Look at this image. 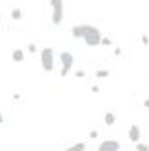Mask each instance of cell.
<instances>
[{
	"label": "cell",
	"instance_id": "cell-15",
	"mask_svg": "<svg viewBox=\"0 0 149 151\" xmlns=\"http://www.w3.org/2000/svg\"><path fill=\"white\" fill-rule=\"evenodd\" d=\"M74 77H77V78H84L86 73H84V71H74Z\"/></svg>",
	"mask_w": 149,
	"mask_h": 151
},
{
	"label": "cell",
	"instance_id": "cell-18",
	"mask_svg": "<svg viewBox=\"0 0 149 151\" xmlns=\"http://www.w3.org/2000/svg\"><path fill=\"white\" fill-rule=\"evenodd\" d=\"M143 107H147V109H149V98H145V100H143Z\"/></svg>",
	"mask_w": 149,
	"mask_h": 151
},
{
	"label": "cell",
	"instance_id": "cell-14",
	"mask_svg": "<svg viewBox=\"0 0 149 151\" xmlns=\"http://www.w3.org/2000/svg\"><path fill=\"white\" fill-rule=\"evenodd\" d=\"M140 40H142L143 46H149V37H147V35H142V37H140Z\"/></svg>",
	"mask_w": 149,
	"mask_h": 151
},
{
	"label": "cell",
	"instance_id": "cell-4",
	"mask_svg": "<svg viewBox=\"0 0 149 151\" xmlns=\"http://www.w3.org/2000/svg\"><path fill=\"white\" fill-rule=\"evenodd\" d=\"M59 61H61V77H67L69 73H71V69H73V63H74V58H73V54L71 52H61V55H59Z\"/></svg>",
	"mask_w": 149,
	"mask_h": 151
},
{
	"label": "cell",
	"instance_id": "cell-19",
	"mask_svg": "<svg viewBox=\"0 0 149 151\" xmlns=\"http://www.w3.org/2000/svg\"><path fill=\"white\" fill-rule=\"evenodd\" d=\"M2 122H4V115L0 113V124H2Z\"/></svg>",
	"mask_w": 149,
	"mask_h": 151
},
{
	"label": "cell",
	"instance_id": "cell-6",
	"mask_svg": "<svg viewBox=\"0 0 149 151\" xmlns=\"http://www.w3.org/2000/svg\"><path fill=\"white\" fill-rule=\"evenodd\" d=\"M140 138H142V128L138 124H130V128H128V140L132 144H138Z\"/></svg>",
	"mask_w": 149,
	"mask_h": 151
},
{
	"label": "cell",
	"instance_id": "cell-17",
	"mask_svg": "<svg viewBox=\"0 0 149 151\" xmlns=\"http://www.w3.org/2000/svg\"><path fill=\"white\" fill-rule=\"evenodd\" d=\"M27 50H29L31 54H37V46H34V44H29V48H27Z\"/></svg>",
	"mask_w": 149,
	"mask_h": 151
},
{
	"label": "cell",
	"instance_id": "cell-3",
	"mask_svg": "<svg viewBox=\"0 0 149 151\" xmlns=\"http://www.w3.org/2000/svg\"><path fill=\"white\" fill-rule=\"evenodd\" d=\"M50 6H52V23L61 25V21H63V0H50Z\"/></svg>",
	"mask_w": 149,
	"mask_h": 151
},
{
	"label": "cell",
	"instance_id": "cell-8",
	"mask_svg": "<svg viewBox=\"0 0 149 151\" xmlns=\"http://www.w3.org/2000/svg\"><path fill=\"white\" fill-rule=\"evenodd\" d=\"M115 121H117V117H115V113H113V111H107V113L103 115V122L107 126H113V124H115Z\"/></svg>",
	"mask_w": 149,
	"mask_h": 151
},
{
	"label": "cell",
	"instance_id": "cell-1",
	"mask_svg": "<svg viewBox=\"0 0 149 151\" xmlns=\"http://www.w3.org/2000/svg\"><path fill=\"white\" fill-rule=\"evenodd\" d=\"M71 35L74 38H84V42L90 46V48L100 46L101 37H103V35L100 33V29L94 27V25H74L71 29Z\"/></svg>",
	"mask_w": 149,
	"mask_h": 151
},
{
	"label": "cell",
	"instance_id": "cell-20",
	"mask_svg": "<svg viewBox=\"0 0 149 151\" xmlns=\"http://www.w3.org/2000/svg\"><path fill=\"white\" fill-rule=\"evenodd\" d=\"M0 23H2V15H0Z\"/></svg>",
	"mask_w": 149,
	"mask_h": 151
},
{
	"label": "cell",
	"instance_id": "cell-5",
	"mask_svg": "<svg viewBox=\"0 0 149 151\" xmlns=\"http://www.w3.org/2000/svg\"><path fill=\"white\" fill-rule=\"evenodd\" d=\"M119 149H120L119 140H103L97 145V151H119Z\"/></svg>",
	"mask_w": 149,
	"mask_h": 151
},
{
	"label": "cell",
	"instance_id": "cell-9",
	"mask_svg": "<svg viewBox=\"0 0 149 151\" xmlns=\"http://www.w3.org/2000/svg\"><path fill=\"white\" fill-rule=\"evenodd\" d=\"M84 149H86V144L84 142H78V144H74V145H71V147H67L63 151H84Z\"/></svg>",
	"mask_w": 149,
	"mask_h": 151
},
{
	"label": "cell",
	"instance_id": "cell-16",
	"mask_svg": "<svg viewBox=\"0 0 149 151\" xmlns=\"http://www.w3.org/2000/svg\"><path fill=\"white\" fill-rule=\"evenodd\" d=\"M97 136H100L97 130H92V132H90V140H97Z\"/></svg>",
	"mask_w": 149,
	"mask_h": 151
},
{
	"label": "cell",
	"instance_id": "cell-13",
	"mask_svg": "<svg viewBox=\"0 0 149 151\" xmlns=\"http://www.w3.org/2000/svg\"><path fill=\"white\" fill-rule=\"evenodd\" d=\"M100 44H101V46H111L113 40H111L109 37H101V42H100Z\"/></svg>",
	"mask_w": 149,
	"mask_h": 151
},
{
	"label": "cell",
	"instance_id": "cell-10",
	"mask_svg": "<svg viewBox=\"0 0 149 151\" xmlns=\"http://www.w3.org/2000/svg\"><path fill=\"white\" fill-rule=\"evenodd\" d=\"M109 75H111V73H109L107 69H97L96 71V78H107Z\"/></svg>",
	"mask_w": 149,
	"mask_h": 151
},
{
	"label": "cell",
	"instance_id": "cell-7",
	"mask_svg": "<svg viewBox=\"0 0 149 151\" xmlns=\"http://www.w3.org/2000/svg\"><path fill=\"white\" fill-rule=\"evenodd\" d=\"M11 59H14L15 63H21L23 59H25V52H23L21 48H15L14 52H11Z\"/></svg>",
	"mask_w": 149,
	"mask_h": 151
},
{
	"label": "cell",
	"instance_id": "cell-12",
	"mask_svg": "<svg viewBox=\"0 0 149 151\" xmlns=\"http://www.w3.org/2000/svg\"><path fill=\"white\" fill-rule=\"evenodd\" d=\"M136 151H149V144H142V142H138V144H136Z\"/></svg>",
	"mask_w": 149,
	"mask_h": 151
},
{
	"label": "cell",
	"instance_id": "cell-11",
	"mask_svg": "<svg viewBox=\"0 0 149 151\" xmlns=\"http://www.w3.org/2000/svg\"><path fill=\"white\" fill-rule=\"evenodd\" d=\"M21 17H23V12L19 10V8L11 10V19H15V21H17V19H21Z\"/></svg>",
	"mask_w": 149,
	"mask_h": 151
},
{
	"label": "cell",
	"instance_id": "cell-2",
	"mask_svg": "<svg viewBox=\"0 0 149 151\" xmlns=\"http://www.w3.org/2000/svg\"><path fill=\"white\" fill-rule=\"evenodd\" d=\"M40 65L44 69V73H52L54 71V48L46 46L40 50Z\"/></svg>",
	"mask_w": 149,
	"mask_h": 151
},
{
	"label": "cell",
	"instance_id": "cell-21",
	"mask_svg": "<svg viewBox=\"0 0 149 151\" xmlns=\"http://www.w3.org/2000/svg\"><path fill=\"white\" fill-rule=\"evenodd\" d=\"M147 86H149V82H147Z\"/></svg>",
	"mask_w": 149,
	"mask_h": 151
}]
</instances>
